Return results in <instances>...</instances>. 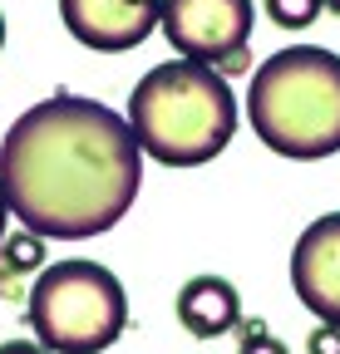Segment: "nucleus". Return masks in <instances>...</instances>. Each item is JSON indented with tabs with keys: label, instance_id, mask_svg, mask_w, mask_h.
<instances>
[{
	"label": "nucleus",
	"instance_id": "obj_1",
	"mask_svg": "<svg viewBox=\"0 0 340 354\" xmlns=\"http://www.w3.org/2000/svg\"><path fill=\"white\" fill-rule=\"evenodd\" d=\"M138 183L143 148L129 118L99 99H39L0 138V192L35 236L84 241L118 227Z\"/></svg>",
	"mask_w": 340,
	"mask_h": 354
},
{
	"label": "nucleus",
	"instance_id": "obj_2",
	"mask_svg": "<svg viewBox=\"0 0 340 354\" xmlns=\"http://www.w3.org/2000/svg\"><path fill=\"white\" fill-rule=\"evenodd\" d=\"M129 128L138 148L163 167H202L237 133L232 79L197 59H168L148 69L129 94Z\"/></svg>",
	"mask_w": 340,
	"mask_h": 354
},
{
	"label": "nucleus",
	"instance_id": "obj_3",
	"mask_svg": "<svg viewBox=\"0 0 340 354\" xmlns=\"http://www.w3.org/2000/svg\"><path fill=\"white\" fill-rule=\"evenodd\" d=\"M247 118L257 138L291 162L340 153V55L321 44L276 50L251 74Z\"/></svg>",
	"mask_w": 340,
	"mask_h": 354
},
{
	"label": "nucleus",
	"instance_id": "obj_4",
	"mask_svg": "<svg viewBox=\"0 0 340 354\" xmlns=\"http://www.w3.org/2000/svg\"><path fill=\"white\" fill-rule=\"evenodd\" d=\"M25 320L50 354H99L129 325V295L99 261H55L35 276Z\"/></svg>",
	"mask_w": 340,
	"mask_h": 354
},
{
	"label": "nucleus",
	"instance_id": "obj_5",
	"mask_svg": "<svg viewBox=\"0 0 340 354\" xmlns=\"http://www.w3.org/2000/svg\"><path fill=\"white\" fill-rule=\"evenodd\" d=\"M163 35L183 59L222 69L251 39V0H163Z\"/></svg>",
	"mask_w": 340,
	"mask_h": 354
},
{
	"label": "nucleus",
	"instance_id": "obj_6",
	"mask_svg": "<svg viewBox=\"0 0 340 354\" xmlns=\"http://www.w3.org/2000/svg\"><path fill=\"white\" fill-rule=\"evenodd\" d=\"M60 20L84 50L123 55L163 25V0H60Z\"/></svg>",
	"mask_w": 340,
	"mask_h": 354
},
{
	"label": "nucleus",
	"instance_id": "obj_7",
	"mask_svg": "<svg viewBox=\"0 0 340 354\" xmlns=\"http://www.w3.org/2000/svg\"><path fill=\"white\" fill-rule=\"evenodd\" d=\"M291 286L311 315H321V325H340V212L316 216L296 236Z\"/></svg>",
	"mask_w": 340,
	"mask_h": 354
},
{
	"label": "nucleus",
	"instance_id": "obj_8",
	"mask_svg": "<svg viewBox=\"0 0 340 354\" xmlns=\"http://www.w3.org/2000/svg\"><path fill=\"white\" fill-rule=\"evenodd\" d=\"M242 320V295L232 281L222 276H193L183 290H178V325L197 339H217V335H232Z\"/></svg>",
	"mask_w": 340,
	"mask_h": 354
},
{
	"label": "nucleus",
	"instance_id": "obj_9",
	"mask_svg": "<svg viewBox=\"0 0 340 354\" xmlns=\"http://www.w3.org/2000/svg\"><path fill=\"white\" fill-rule=\"evenodd\" d=\"M0 261H6V271H15V276L39 271V266H45V236H35V232L6 236V246H0Z\"/></svg>",
	"mask_w": 340,
	"mask_h": 354
},
{
	"label": "nucleus",
	"instance_id": "obj_10",
	"mask_svg": "<svg viewBox=\"0 0 340 354\" xmlns=\"http://www.w3.org/2000/svg\"><path fill=\"white\" fill-rule=\"evenodd\" d=\"M321 10H325V0H267V15L281 30H306Z\"/></svg>",
	"mask_w": 340,
	"mask_h": 354
},
{
	"label": "nucleus",
	"instance_id": "obj_11",
	"mask_svg": "<svg viewBox=\"0 0 340 354\" xmlns=\"http://www.w3.org/2000/svg\"><path fill=\"white\" fill-rule=\"evenodd\" d=\"M237 354H291L262 320H247V330H242V344H237Z\"/></svg>",
	"mask_w": 340,
	"mask_h": 354
},
{
	"label": "nucleus",
	"instance_id": "obj_12",
	"mask_svg": "<svg viewBox=\"0 0 340 354\" xmlns=\"http://www.w3.org/2000/svg\"><path fill=\"white\" fill-rule=\"evenodd\" d=\"M306 354H340V325H321L306 339Z\"/></svg>",
	"mask_w": 340,
	"mask_h": 354
},
{
	"label": "nucleus",
	"instance_id": "obj_13",
	"mask_svg": "<svg viewBox=\"0 0 340 354\" xmlns=\"http://www.w3.org/2000/svg\"><path fill=\"white\" fill-rule=\"evenodd\" d=\"M0 354H50V349L39 344V339H6V344H0Z\"/></svg>",
	"mask_w": 340,
	"mask_h": 354
},
{
	"label": "nucleus",
	"instance_id": "obj_14",
	"mask_svg": "<svg viewBox=\"0 0 340 354\" xmlns=\"http://www.w3.org/2000/svg\"><path fill=\"white\" fill-rule=\"evenodd\" d=\"M6 221H10V202H6V192H0V246H6Z\"/></svg>",
	"mask_w": 340,
	"mask_h": 354
},
{
	"label": "nucleus",
	"instance_id": "obj_15",
	"mask_svg": "<svg viewBox=\"0 0 340 354\" xmlns=\"http://www.w3.org/2000/svg\"><path fill=\"white\" fill-rule=\"evenodd\" d=\"M325 10H330V15H340V0H325Z\"/></svg>",
	"mask_w": 340,
	"mask_h": 354
},
{
	"label": "nucleus",
	"instance_id": "obj_16",
	"mask_svg": "<svg viewBox=\"0 0 340 354\" xmlns=\"http://www.w3.org/2000/svg\"><path fill=\"white\" fill-rule=\"evenodd\" d=\"M0 50H6V15H0Z\"/></svg>",
	"mask_w": 340,
	"mask_h": 354
}]
</instances>
